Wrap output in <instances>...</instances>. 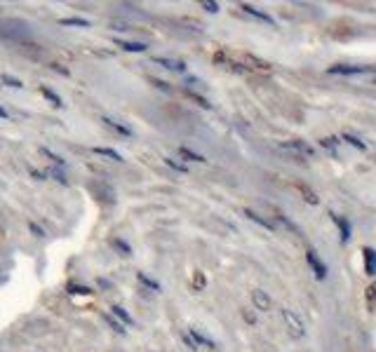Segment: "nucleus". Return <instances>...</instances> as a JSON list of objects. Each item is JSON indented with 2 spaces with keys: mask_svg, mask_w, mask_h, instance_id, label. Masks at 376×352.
Instances as JSON below:
<instances>
[{
  "mask_svg": "<svg viewBox=\"0 0 376 352\" xmlns=\"http://www.w3.org/2000/svg\"><path fill=\"white\" fill-rule=\"evenodd\" d=\"M245 216H247L249 221H254V223H259V226H264L266 230H275V226H273L271 221L268 219H264V216H259L256 211H252V209H245Z\"/></svg>",
  "mask_w": 376,
  "mask_h": 352,
  "instance_id": "obj_14",
  "label": "nucleus"
},
{
  "mask_svg": "<svg viewBox=\"0 0 376 352\" xmlns=\"http://www.w3.org/2000/svg\"><path fill=\"white\" fill-rule=\"evenodd\" d=\"M188 334H191V338H193V343H195V345H205L207 350H214V347H216V343L212 341V338H207L205 334H200L198 329H191V331H188Z\"/></svg>",
  "mask_w": 376,
  "mask_h": 352,
  "instance_id": "obj_12",
  "label": "nucleus"
},
{
  "mask_svg": "<svg viewBox=\"0 0 376 352\" xmlns=\"http://www.w3.org/2000/svg\"><path fill=\"white\" fill-rule=\"evenodd\" d=\"M371 85H376V77H374V80H371Z\"/></svg>",
  "mask_w": 376,
  "mask_h": 352,
  "instance_id": "obj_39",
  "label": "nucleus"
},
{
  "mask_svg": "<svg viewBox=\"0 0 376 352\" xmlns=\"http://www.w3.org/2000/svg\"><path fill=\"white\" fill-rule=\"evenodd\" d=\"M207 286V277L205 272H200V270H195L193 272V289H205Z\"/></svg>",
  "mask_w": 376,
  "mask_h": 352,
  "instance_id": "obj_26",
  "label": "nucleus"
},
{
  "mask_svg": "<svg viewBox=\"0 0 376 352\" xmlns=\"http://www.w3.org/2000/svg\"><path fill=\"white\" fill-rule=\"evenodd\" d=\"M299 190H301V195H304V200H306L308 204H317V202H320V200H317V195L313 193V190H310L308 186H299Z\"/></svg>",
  "mask_w": 376,
  "mask_h": 352,
  "instance_id": "obj_24",
  "label": "nucleus"
},
{
  "mask_svg": "<svg viewBox=\"0 0 376 352\" xmlns=\"http://www.w3.org/2000/svg\"><path fill=\"white\" fill-rule=\"evenodd\" d=\"M111 247L116 249V251L120 253V256H129V253H132V247H129L127 242H122V240H118V237H113V240H111Z\"/></svg>",
  "mask_w": 376,
  "mask_h": 352,
  "instance_id": "obj_20",
  "label": "nucleus"
},
{
  "mask_svg": "<svg viewBox=\"0 0 376 352\" xmlns=\"http://www.w3.org/2000/svg\"><path fill=\"white\" fill-rule=\"evenodd\" d=\"M362 256H365L367 275H376V251L371 247H365V249H362Z\"/></svg>",
  "mask_w": 376,
  "mask_h": 352,
  "instance_id": "obj_9",
  "label": "nucleus"
},
{
  "mask_svg": "<svg viewBox=\"0 0 376 352\" xmlns=\"http://www.w3.org/2000/svg\"><path fill=\"white\" fill-rule=\"evenodd\" d=\"M31 176H35L38 181H43V179H45V174H43V171H38L35 167H31Z\"/></svg>",
  "mask_w": 376,
  "mask_h": 352,
  "instance_id": "obj_36",
  "label": "nucleus"
},
{
  "mask_svg": "<svg viewBox=\"0 0 376 352\" xmlns=\"http://www.w3.org/2000/svg\"><path fill=\"white\" fill-rule=\"evenodd\" d=\"M106 322L113 326V331H116V334H125V331H127V329H125V324H120V322H118L113 315H106Z\"/></svg>",
  "mask_w": 376,
  "mask_h": 352,
  "instance_id": "obj_29",
  "label": "nucleus"
},
{
  "mask_svg": "<svg viewBox=\"0 0 376 352\" xmlns=\"http://www.w3.org/2000/svg\"><path fill=\"white\" fill-rule=\"evenodd\" d=\"M113 43L120 47V50H125V52H134V54H144L148 47H146L144 43H134V40H113Z\"/></svg>",
  "mask_w": 376,
  "mask_h": 352,
  "instance_id": "obj_7",
  "label": "nucleus"
},
{
  "mask_svg": "<svg viewBox=\"0 0 376 352\" xmlns=\"http://www.w3.org/2000/svg\"><path fill=\"white\" fill-rule=\"evenodd\" d=\"M61 26H78V28H89V19H83V17H64L59 19Z\"/></svg>",
  "mask_w": 376,
  "mask_h": 352,
  "instance_id": "obj_17",
  "label": "nucleus"
},
{
  "mask_svg": "<svg viewBox=\"0 0 376 352\" xmlns=\"http://www.w3.org/2000/svg\"><path fill=\"white\" fill-rule=\"evenodd\" d=\"M306 259H308L310 268L315 270V277H317V280H325V277H327V268H325V263H322V261H317V256H315V251H313V249H308V251H306Z\"/></svg>",
  "mask_w": 376,
  "mask_h": 352,
  "instance_id": "obj_5",
  "label": "nucleus"
},
{
  "mask_svg": "<svg viewBox=\"0 0 376 352\" xmlns=\"http://www.w3.org/2000/svg\"><path fill=\"white\" fill-rule=\"evenodd\" d=\"M343 141L350 143V146H355V148H360V150H365V148H367V143H365V141H360V139L353 136V134H343Z\"/></svg>",
  "mask_w": 376,
  "mask_h": 352,
  "instance_id": "obj_28",
  "label": "nucleus"
},
{
  "mask_svg": "<svg viewBox=\"0 0 376 352\" xmlns=\"http://www.w3.org/2000/svg\"><path fill=\"white\" fill-rule=\"evenodd\" d=\"M374 66H348V64H336L329 68V73H339V75H362V73H371Z\"/></svg>",
  "mask_w": 376,
  "mask_h": 352,
  "instance_id": "obj_2",
  "label": "nucleus"
},
{
  "mask_svg": "<svg viewBox=\"0 0 376 352\" xmlns=\"http://www.w3.org/2000/svg\"><path fill=\"white\" fill-rule=\"evenodd\" d=\"M151 83H153V85H155V87H160V89H165V92H167V89H170V85H167V83H165V80H158V77H151Z\"/></svg>",
  "mask_w": 376,
  "mask_h": 352,
  "instance_id": "obj_34",
  "label": "nucleus"
},
{
  "mask_svg": "<svg viewBox=\"0 0 376 352\" xmlns=\"http://www.w3.org/2000/svg\"><path fill=\"white\" fill-rule=\"evenodd\" d=\"M179 155H181L183 160H188V162H207L202 155L195 153V150H191L188 146H181V148H179Z\"/></svg>",
  "mask_w": 376,
  "mask_h": 352,
  "instance_id": "obj_19",
  "label": "nucleus"
},
{
  "mask_svg": "<svg viewBox=\"0 0 376 352\" xmlns=\"http://www.w3.org/2000/svg\"><path fill=\"white\" fill-rule=\"evenodd\" d=\"M320 146H325V148L334 150V148H336V139H332V136H329V139H322V141H320Z\"/></svg>",
  "mask_w": 376,
  "mask_h": 352,
  "instance_id": "obj_33",
  "label": "nucleus"
},
{
  "mask_svg": "<svg viewBox=\"0 0 376 352\" xmlns=\"http://www.w3.org/2000/svg\"><path fill=\"white\" fill-rule=\"evenodd\" d=\"M282 148L296 150V153H304V155H308V158H313V155H315V150L310 148L308 143H304V141H282Z\"/></svg>",
  "mask_w": 376,
  "mask_h": 352,
  "instance_id": "obj_8",
  "label": "nucleus"
},
{
  "mask_svg": "<svg viewBox=\"0 0 376 352\" xmlns=\"http://www.w3.org/2000/svg\"><path fill=\"white\" fill-rule=\"evenodd\" d=\"M0 83L7 85V87H14V89H22L24 87L22 80H19V77H14V75H10V73H3V75H0Z\"/></svg>",
  "mask_w": 376,
  "mask_h": 352,
  "instance_id": "obj_22",
  "label": "nucleus"
},
{
  "mask_svg": "<svg viewBox=\"0 0 376 352\" xmlns=\"http://www.w3.org/2000/svg\"><path fill=\"white\" fill-rule=\"evenodd\" d=\"M94 153L101 155V158L113 160V162H122V160H125L120 153H118V150H113V148H104V146H97V148H94Z\"/></svg>",
  "mask_w": 376,
  "mask_h": 352,
  "instance_id": "obj_15",
  "label": "nucleus"
},
{
  "mask_svg": "<svg viewBox=\"0 0 376 352\" xmlns=\"http://www.w3.org/2000/svg\"><path fill=\"white\" fill-rule=\"evenodd\" d=\"M40 155H43V158H47V160H50V162H54L57 167H66V160H64V158H59V155H57V153H52L50 148H40Z\"/></svg>",
  "mask_w": 376,
  "mask_h": 352,
  "instance_id": "obj_21",
  "label": "nucleus"
},
{
  "mask_svg": "<svg viewBox=\"0 0 376 352\" xmlns=\"http://www.w3.org/2000/svg\"><path fill=\"white\" fill-rule=\"evenodd\" d=\"M111 310H113V312H111L113 317H120V319H122V324H127V326H134V319H132V315H129L127 310L122 308V305H113Z\"/></svg>",
  "mask_w": 376,
  "mask_h": 352,
  "instance_id": "obj_18",
  "label": "nucleus"
},
{
  "mask_svg": "<svg viewBox=\"0 0 376 352\" xmlns=\"http://www.w3.org/2000/svg\"><path fill=\"white\" fill-rule=\"evenodd\" d=\"M68 294H78V296H89L92 289L89 286H68Z\"/></svg>",
  "mask_w": 376,
  "mask_h": 352,
  "instance_id": "obj_30",
  "label": "nucleus"
},
{
  "mask_svg": "<svg viewBox=\"0 0 376 352\" xmlns=\"http://www.w3.org/2000/svg\"><path fill=\"white\" fill-rule=\"evenodd\" d=\"M155 64H160L162 68H167V71H177V73H183L186 71V64L179 59H170V56H153Z\"/></svg>",
  "mask_w": 376,
  "mask_h": 352,
  "instance_id": "obj_3",
  "label": "nucleus"
},
{
  "mask_svg": "<svg viewBox=\"0 0 376 352\" xmlns=\"http://www.w3.org/2000/svg\"><path fill=\"white\" fill-rule=\"evenodd\" d=\"M240 10L245 12V14H249V17H254V19H261V22H266V24H275L273 22L266 12H261V10H256V7H252V5H240Z\"/></svg>",
  "mask_w": 376,
  "mask_h": 352,
  "instance_id": "obj_13",
  "label": "nucleus"
},
{
  "mask_svg": "<svg viewBox=\"0 0 376 352\" xmlns=\"http://www.w3.org/2000/svg\"><path fill=\"white\" fill-rule=\"evenodd\" d=\"M0 118H3V120H7V118H10V113H7L5 108H0Z\"/></svg>",
  "mask_w": 376,
  "mask_h": 352,
  "instance_id": "obj_38",
  "label": "nucleus"
},
{
  "mask_svg": "<svg viewBox=\"0 0 376 352\" xmlns=\"http://www.w3.org/2000/svg\"><path fill=\"white\" fill-rule=\"evenodd\" d=\"M242 61L249 64V68H256V71H271V66H268L266 61L256 59V56H252V54H242Z\"/></svg>",
  "mask_w": 376,
  "mask_h": 352,
  "instance_id": "obj_16",
  "label": "nucleus"
},
{
  "mask_svg": "<svg viewBox=\"0 0 376 352\" xmlns=\"http://www.w3.org/2000/svg\"><path fill=\"white\" fill-rule=\"evenodd\" d=\"M54 179H57L59 183H66V179H64V174H61V171H54Z\"/></svg>",
  "mask_w": 376,
  "mask_h": 352,
  "instance_id": "obj_37",
  "label": "nucleus"
},
{
  "mask_svg": "<svg viewBox=\"0 0 376 352\" xmlns=\"http://www.w3.org/2000/svg\"><path fill=\"white\" fill-rule=\"evenodd\" d=\"M40 94H43L45 99L50 101V104L54 106V108H64V101H61V96L54 92V89L47 87V85H40Z\"/></svg>",
  "mask_w": 376,
  "mask_h": 352,
  "instance_id": "obj_10",
  "label": "nucleus"
},
{
  "mask_svg": "<svg viewBox=\"0 0 376 352\" xmlns=\"http://www.w3.org/2000/svg\"><path fill=\"white\" fill-rule=\"evenodd\" d=\"M137 277H139V282H141V284H144V286H148V289H151V291H153V294H158V291H160V284H158V282H155V280H151V277L146 275V272H139Z\"/></svg>",
  "mask_w": 376,
  "mask_h": 352,
  "instance_id": "obj_23",
  "label": "nucleus"
},
{
  "mask_svg": "<svg viewBox=\"0 0 376 352\" xmlns=\"http://www.w3.org/2000/svg\"><path fill=\"white\" fill-rule=\"evenodd\" d=\"M280 312H282V319H285L289 334H292L294 338H301V336L306 334V329H304V322L299 319V315L294 312V310H289V308H282Z\"/></svg>",
  "mask_w": 376,
  "mask_h": 352,
  "instance_id": "obj_1",
  "label": "nucleus"
},
{
  "mask_svg": "<svg viewBox=\"0 0 376 352\" xmlns=\"http://www.w3.org/2000/svg\"><path fill=\"white\" fill-rule=\"evenodd\" d=\"M28 230L33 232L35 237H45V230H43V226H38L35 221H28Z\"/></svg>",
  "mask_w": 376,
  "mask_h": 352,
  "instance_id": "obj_31",
  "label": "nucleus"
},
{
  "mask_svg": "<svg viewBox=\"0 0 376 352\" xmlns=\"http://www.w3.org/2000/svg\"><path fill=\"white\" fill-rule=\"evenodd\" d=\"M332 221L339 226V230H341V242L346 244L350 240V223L343 219V216H336V214H332Z\"/></svg>",
  "mask_w": 376,
  "mask_h": 352,
  "instance_id": "obj_11",
  "label": "nucleus"
},
{
  "mask_svg": "<svg viewBox=\"0 0 376 352\" xmlns=\"http://www.w3.org/2000/svg\"><path fill=\"white\" fill-rule=\"evenodd\" d=\"M242 317L247 319V324H256V317L252 312H249V310H242Z\"/></svg>",
  "mask_w": 376,
  "mask_h": 352,
  "instance_id": "obj_35",
  "label": "nucleus"
},
{
  "mask_svg": "<svg viewBox=\"0 0 376 352\" xmlns=\"http://www.w3.org/2000/svg\"><path fill=\"white\" fill-rule=\"evenodd\" d=\"M200 7H205V10L212 12V14H214V12H219V5H216V3H212V0H202V3H200Z\"/></svg>",
  "mask_w": 376,
  "mask_h": 352,
  "instance_id": "obj_32",
  "label": "nucleus"
},
{
  "mask_svg": "<svg viewBox=\"0 0 376 352\" xmlns=\"http://www.w3.org/2000/svg\"><path fill=\"white\" fill-rule=\"evenodd\" d=\"M186 96H188V99H193L195 104H198V106H202V108H207V110L212 108V104H210V101H207L205 96H200V94H195V92H186Z\"/></svg>",
  "mask_w": 376,
  "mask_h": 352,
  "instance_id": "obj_27",
  "label": "nucleus"
},
{
  "mask_svg": "<svg viewBox=\"0 0 376 352\" xmlns=\"http://www.w3.org/2000/svg\"><path fill=\"white\" fill-rule=\"evenodd\" d=\"M252 303L256 305V310H271L273 308L271 296L266 291H261V289H254V291H252Z\"/></svg>",
  "mask_w": 376,
  "mask_h": 352,
  "instance_id": "obj_4",
  "label": "nucleus"
},
{
  "mask_svg": "<svg viewBox=\"0 0 376 352\" xmlns=\"http://www.w3.org/2000/svg\"><path fill=\"white\" fill-rule=\"evenodd\" d=\"M162 162H165L167 167H172L174 171H179V174H186V165H183V162H177L174 158H162Z\"/></svg>",
  "mask_w": 376,
  "mask_h": 352,
  "instance_id": "obj_25",
  "label": "nucleus"
},
{
  "mask_svg": "<svg viewBox=\"0 0 376 352\" xmlns=\"http://www.w3.org/2000/svg\"><path fill=\"white\" fill-rule=\"evenodd\" d=\"M101 122H104V127H111L113 132H116V134H120V136H132V129H129L127 125H122V122L113 120V118L104 115V118H101Z\"/></svg>",
  "mask_w": 376,
  "mask_h": 352,
  "instance_id": "obj_6",
  "label": "nucleus"
}]
</instances>
